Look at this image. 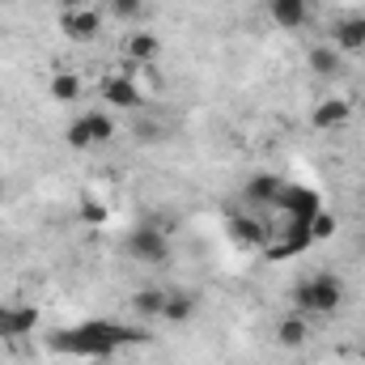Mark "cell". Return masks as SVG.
I'll use <instances>...</instances> for the list:
<instances>
[{
  "instance_id": "6da1fadb",
  "label": "cell",
  "mask_w": 365,
  "mask_h": 365,
  "mask_svg": "<svg viewBox=\"0 0 365 365\" xmlns=\"http://www.w3.org/2000/svg\"><path fill=\"white\" fill-rule=\"evenodd\" d=\"M145 331L128 327V323H110V319H90L81 327H68V331H51L47 336V349L51 353H64V357H93V361H110L119 349L128 344H140Z\"/></svg>"
},
{
  "instance_id": "7a4b0ae2",
  "label": "cell",
  "mask_w": 365,
  "mask_h": 365,
  "mask_svg": "<svg viewBox=\"0 0 365 365\" xmlns=\"http://www.w3.org/2000/svg\"><path fill=\"white\" fill-rule=\"evenodd\" d=\"M344 306V280L336 272H310L293 284V310L306 319H327Z\"/></svg>"
},
{
  "instance_id": "3957f363",
  "label": "cell",
  "mask_w": 365,
  "mask_h": 365,
  "mask_svg": "<svg viewBox=\"0 0 365 365\" xmlns=\"http://www.w3.org/2000/svg\"><path fill=\"white\" fill-rule=\"evenodd\" d=\"M119 251H123L132 264H140V268H162V264L170 259V238H166V230H162V225L140 221V225H132V230L123 234Z\"/></svg>"
},
{
  "instance_id": "277c9868",
  "label": "cell",
  "mask_w": 365,
  "mask_h": 365,
  "mask_svg": "<svg viewBox=\"0 0 365 365\" xmlns=\"http://www.w3.org/2000/svg\"><path fill=\"white\" fill-rule=\"evenodd\" d=\"M323 208V200H319V191L314 187H306V182H284L280 187V195H276L272 212L284 217V225H310V217Z\"/></svg>"
},
{
  "instance_id": "5b68a950",
  "label": "cell",
  "mask_w": 365,
  "mask_h": 365,
  "mask_svg": "<svg viewBox=\"0 0 365 365\" xmlns=\"http://www.w3.org/2000/svg\"><path fill=\"white\" fill-rule=\"evenodd\" d=\"M60 30H64L68 43H93L102 34V13L90 9V4H68L60 13Z\"/></svg>"
},
{
  "instance_id": "8992f818",
  "label": "cell",
  "mask_w": 365,
  "mask_h": 365,
  "mask_svg": "<svg viewBox=\"0 0 365 365\" xmlns=\"http://www.w3.org/2000/svg\"><path fill=\"white\" fill-rule=\"evenodd\" d=\"M280 187H284L280 175H272V170H255V175H247V182H242V200L251 204V212H259V208H264V212H272Z\"/></svg>"
},
{
  "instance_id": "52a82bcc",
  "label": "cell",
  "mask_w": 365,
  "mask_h": 365,
  "mask_svg": "<svg viewBox=\"0 0 365 365\" xmlns=\"http://www.w3.org/2000/svg\"><path fill=\"white\" fill-rule=\"evenodd\" d=\"M98 93H102V102H106V106H115V110H136V106H145V93H140V86H136L132 77H123V73L102 77Z\"/></svg>"
},
{
  "instance_id": "ba28073f",
  "label": "cell",
  "mask_w": 365,
  "mask_h": 365,
  "mask_svg": "<svg viewBox=\"0 0 365 365\" xmlns=\"http://www.w3.org/2000/svg\"><path fill=\"white\" fill-rule=\"evenodd\" d=\"M314 247V238H310V230L306 225H284L276 238H268V247H264V255L280 264V259H297L302 251H310Z\"/></svg>"
},
{
  "instance_id": "9c48e42d",
  "label": "cell",
  "mask_w": 365,
  "mask_h": 365,
  "mask_svg": "<svg viewBox=\"0 0 365 365\" xmlns=\"http://www.w3.org/2000/svg\"><path fill=\"white\" fill-rule=\"evenodd\" d=\"M353 115H357V106H353L349 98H319L314 110H310V123H314L319 132H336V128L353 123Z\"/></svg>"
},
{
  "instance_id": "30bf717a",
  "label": "cell",
  "mask_w": 365,
  "mask_h": 365,
  "mask_svg": "<svg viewBox=\"0 0 365 365\" xmlns=\"http://www.w3.org/2000/svg\"><path fill=\"white\" fill-rule=\"evenodd\" d=\"M38 331V306H0V340H26Z\"/></svg>"
},
{
  "instance_id": "8fae6325",
  "label": "cell",
  "mask_w": 365,
  "mask_h": 365,
  "mask_svg": "<svg viewBox=\"0 0 365 365\" xmlns=\"http://www.w3.org/2000/svg\"><path fill=\"white\" fill-rule=\"evenodd\" d=\"M230 238L238 242V247H247V251H264L268 247V225L259 221V217H251V212H230Z\"/></svg>"
},
{
  "instance_id": "7c38bea8",
  "label": "cell",
  "mask_w": 365,
  "mask_h": 365,
  "mask_svg": "<svg viewBox=\"0 0 365 365\" xmlns=\"http://www.w3.org/2000/svg\"><path fill=\"white\" fill-rule=\"evenodd\" d=\"M268 17L276 30H302V26H310L314 4L310 0H268Z\"/></svg>"
},
{
  "instance_id": "4fadbf2b",
  "label": "cell",
  "mask_w": 365,
  "mask_h": 365,
  "mask_svg": "<svg viewBox=\"0 0 365 365\" xmlns=\"http://www.w3.org/2000/svg\"><path fill=\"white\" fill-rule=\"evenodd\" d=\"M331 47L344 56V51H353V56H361L365 51V13H349V17H340L336 26H331Z\"/></svg>"
},
{
  "instance_id": "5bb4252c",
  "label": "cell",
  "mask_w": 365,
  "mask_h": 365,
  "mask_svg": "<svg viewBox=\"0 0 365 365\" xmlns=\"http://www.w3.org/2000/svg\"><path fill=\"white\" fill-rule=\"evenodd\" d=\"M123 56H128L132 64H153V60L162 56V38H158L153 30H132V34L123 38Z\"/></svg>"
},
{
  "instance_id": "9a60e30c",
  "label": "cell",
  "mask_w": 365,
  "mask_h": 365,
  "mask_svg": "<svg viewBox=\"0 0 365 365\" xmlns=\"http://www.w3.org/2000/svg\"><path fill=\"white\" fill-rule=\"evenodd\" d=\"M162 306H166V289H162V284H140V289L132 293V314H136L140 323L162 319Z\"/></svg>"
},
{
  "instance_id": "2e32d148",
  "label": "cell",
  "mask_w": 365,
  "mask_h": 365,
  "mask_svg": "<svg viewBox=\"0 0 365 365\" xmlns=\"http://www.w3.org/2000/svg\"><path fill=\"white\" fill-rule=\"evenodd\" d=\"M306 340H310V319H306V314L289 310V314L276 319V344H284V349H302Z\"/></svg>"
},
{
  "instance_id": "e0dca14e",
  "label": "cell",
  "mask_w": 365,
  "mask_h": 365,
  "mask_svg": "<svg viewBox=\"0 0 365 365\" xmlns=\"http://www.w3.org/2000/svg\"><path fill=\"white\" fill-rule=\"evenodd\" d=\"M81 90H86V81H81V73H73V68H60V73L47 77V93H51L60 106L81 102Z\"/></svg>"
},
{
  "instance_id": "ac0fdd59",
  "label": "cell",
  "mask_w": 365,
  "mask_h": 365,
  "mask_svg": "<svg viewBox=\"0 0 365 365\" xmlns=\"http://www.w3.org/2000/svg\"><path fill=\"white\" fill-rule=\"evenodd\" d=\"M306 64H310V73L319 77V81H331L336 73H340V64H344V56L331 47V43H314L310 51H306Z\"/></svg>"
},
{
  "instance_id": "d6986e66",
  "label": "cell",
  "mask_w": 365,
  "mask_h": 365,
  "mask_svg": "<svg viewBox=\"0 0 365 365\" xmlns=\"http://www.w3.org/2000/svg\"><path fill=\"white\" fill-rule=\"evenodd\" d=\"M195 319V297L187 289H166V306H162V323L170 327H182Z\"/></svg>"
},
{
  "instance_id": "ffe728a7",
  "label": "cell",
  "mask_w": 365,
  "mask_h": 365,
  "mask_svg": "<svg viewBox=\"0 0 365 365\" xmlns=\"http://www.w3.org/2000/svg\"><path fill=\"white\" fill-rule=\"evenodd\" d=\"M86 123L93 132V145H110L115 140V115L110 110H86Z\"/></svg>"
},
{
  "instance_id": "44dd1931",
  "label": "cell",
  "mask_w": 365,
  "mask_h": 365,
  "mask_svg": "<svg viewBox=\"0 0 365 365\" xmlns=\"http://www.w3.org/2000/svg\"><path fill=\"white\" fill-rule=\"evenodd\" d=\"M106 13L115 21H140L149 17V0H106Z\"/></svg>"
},
{
  "instance_id": "7402d4cb",
  "label": "cell",
  "mask_w": 365,
  "mask_h": 365,
  "mask_svg": "<svg viewBox=\"0 0 365 365\" xmlns=\"http://www.w3.org/2000/svg\"><path fill=\"white\" fill-rule=\"evenodd\" d=\"M64 140H68V149H77V153H86V149H98V145H93L90 123H86V115H77V119L64 128Z\"/></svg>"
},
{
  "instance_id": "603a6c76",
  "label": "cell",
  "mask_w": 365,
  "mask_h": 365,
  "mask_svg": "<svg viewBox=\"0 0 365 365\" xmlns=\"http://www.w3.org/2000/svg\"><path fill=\"white\" fill-rule=\"evenodd\" d=\"M306 230H310V238H314V242H327V238H336V217H331L327 208H319V212L310 217V225H306Z\"/></svg>"
},
{
  "instance_id": "cb8c5ba5",
  "label": "cell",
  "mask_w": 365,
  "mask_h": 365,
  "mask_svg": "<svg viewBox=\"0 0 365 365\" xmlns=\"http://www.w3.org/2000/svg\"><path fill=\"white\" fill-rule=\"evenodd\" d=\"M77 217L86 221V225H106V204H98V200H81V208H77Z\"/></svg>"
},
{
  "instance_id": "d4e9b609",
  "label": "cell",
  "mask_w": 365,
  "mask_h": 365,
  "mask_svg": "<svg viewBox=\"0 0 365 365\" xmlns=\"http://www.w3.org/2000/svg\"><path fill=\"white\" fill-rule=\"evenodd\" d=\"M357 115H361V119H365V98H361V102H357Z\"/></svg>"
},
{
  "instance_id": "484cf974",
  "label": "cell",
  "mask_w": 365,
  "mask_h": 365,
  "mask_svg": "<svg viewBox=\"0 0 365 365\" xmlns=\"http://www.w3.org/2000/svg\"><path fill=\"white\" fill-rule=\"evenodd\" d=\"M0 4H13V0H0Z\"/></svg>"
}]
</instances>
